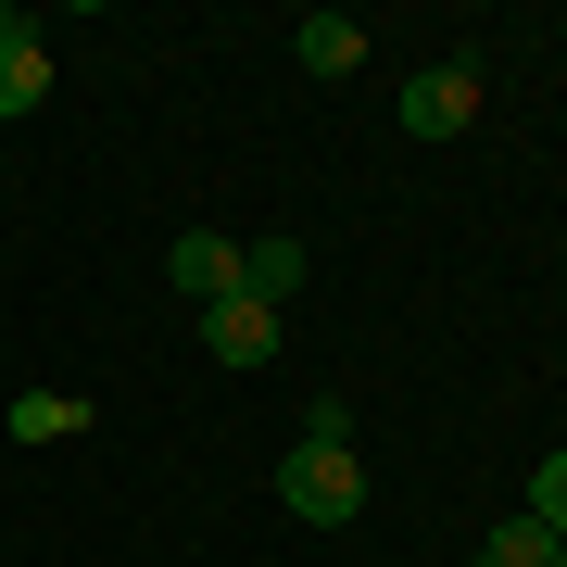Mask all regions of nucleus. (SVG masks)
<instances>
[{"mask_svg":"<svg viewBox=\"0 0 567 567\" xmlns=\"http://www.w3.org/2000/svg\"><path fill=\"white\" fill-rule=\"evenodd\" d=\"M278 505L290 517H316V529H341L353 505H365V466H353V442H303L278 466Z\"/></svg>","mask_w":567,"mask_h":567,"instance_id":"f257e3e1","label":"nucleus"},{"mask_svg":"<svg viewBox=\"0 0 567 567\" xmlns=\"http://www.w3.org/2000/svg\"><path fill=\"white\" fill-rule=\"evenodd\" d=\"M466 114H480V76H466V63H429V76H404V140H454Z\"/></svg>","mask_w":567,"mask_h":567,"instance_id":"f03ea898","label":"nucleus"},{"mask_svg":"<svg viewBox=\"0 0 567 567\" xmlns=\"http://www.w3.org/2000/svg\"><path fill=\"white\" fill-rule=\"evenodd\" d=\"M164 278H177V290H189V303H203V316H215V303H227V290H240V240H215V227H189V240H177V252H164Z\"/></svg>","mask_w":567,"mask_h":567,"instance_id":"7ed1b4c3","label":"nucleus"},{"mask_svg":"<svg viewBox=\"0 0 567 567\" xmlns=\"http://www.w3.org/2000/svg\"><path fill=\"white\" fill-rule=\"evenodd\" d=\"M240 303H265V316L303 303V240H252L240 252Z\"/></svg>","mask_w":567,"mask_h":567,"instance_id":"20e7f679","label":"nucleus"},{"mask_svg":"<svg viewBox=\"0 0 567 567\" xmlns=\"http://www.w3.org/2000/svg\"><path fill=\"white\" fill-rule=\"evenodd\" d=\"M203 341H215V365H265V353H278V316H265V303H240V290H227V303L203 316Z\"/></svg>","mask_w":567,"mask_h":567,"instance_id":"39448f33","label":"nucleus"},{"mask_svg":"<svg viewBox=\"0 0 567 567\" xmlns=\"http://www.w3.org/2000/svg\"><path fill=\"white\" fill-rule=\"evenodd\" d=\"M290 51H303V76H353V63H365V25H353V13H303Z\"/></svg>","mask_w":567,"mask_h":567,"instance_id":"423d86ee","label":"nucleus"},{"mask_svg":"<svg viewBox=\"0 0 567 567\" xmlns=\"http://www.w3.org/2000/svg\"><path fill=\"white\" fill-rule=\"evenodd\" d=\"M480 567H567V529H543V517H505V529H492V543H480Z\"/></svg>","mask_w":567,"mask_h":567,"instance_id":"0eeeda50","label":"nucleus"},{"mask_svg":"<svg viewBox=\"0 0 567 567\" xmlns=\"http://www.w3.org/2000/svg\"><path fill=\"white\" fill-rule=\"evenodd\" d=\"M51 102V51L25 39V51H0V114H39Z\"/></svg>","mask_w":567,"mask_h":567,"instance_id":"6e6552de","label":"nucleus"},{"mask_svg":"<svg viewBox=\"0 0 567 567\" xmlns=\"http://www.w3.org/2000/svg\"><path fill=\"white\" fill-rule=\"evenodd\" d=\"M63 429H89L76 391H25V404H13V442H63Z\"/></svg>","mask_w":567,"mask_h":567,"instance_id":"1a4fd4ad","label":"nucleus"},{"mask_svg":"<svg viewBox=\"0 0 567 567\" xmlns=\"http://www.w3.org/2000/svg\"><path fill=\"white\" fill-rule=\"evenodd\" d=\"M529 517H543V529H567V454H543V466H529Z\"/></svg>","mask_w":567,"mask_h":567,"instance_id":"9d476101","label":"nucleus"},{"mask_svg":"<svg viewBox=\"0 0 567 567\" xmlns=\"http://www.w3.org/2000/svg\"><path fill=\"white\" fill-rule=\"evenodd\" d=\"M25 39H39V25H25V13H13V0H0V51H25Z\"/></svg>","mask_w":567,"mask_h":567,"instance_id":"9b49d317","label":"nucleus"}]
</instances>
